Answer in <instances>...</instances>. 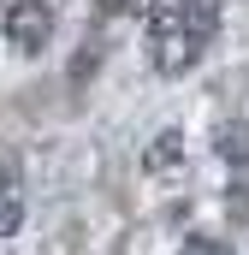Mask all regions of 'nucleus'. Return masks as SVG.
I'll list each match as a JSON object with an SVG mask.
<instances>
[{
  "mask_svg": "<svg viewBox=\"0 0 249 255\" xmlns=\"http://www.w3.org/2000/svg\"><path fill=\"white\" fill-rule=\"evenodd\" d=\"M220 36V0H160L142 18V54L160 77H184Z\"/></svg>",
  "mask_w": 249,
  "mask_h": 255,
  "instance_id": "1",
  "label": "nucleus"
},
{
  "mask_svg": "<svg viewBox=\"0 0 249 255\" xmlns=\"http://www.w3.org/2000/svg\"><path fill=\"white\" fill-rule=\"evenodd\" d=\"M54 24H60L54 0H6V6H0V36H6L18 54H42V48L54 42Z\"/></svg>",
  "mask_w": 249,
  "mask_h": 255,
  "instance_id": "2",
  "label": "nucleus"
},
{
  "mask_svg": "<svg viewBox=\"0 0 249 255\" xmlns=\"http://www.w3.org/2000/svg\"><path fill=\"white\" fill-rule=\"evenodd\" d=\"M214 154L226 166H249V119H220L214 130Z\"/></svg>",
  "mask_w": 249,
  "mask_h": 255,
  "instance_id": "3",
  "label": "nucleus"
},
{
  "mask_svg": "<svg viewBox=\"0 0 249 255\" xmlns=\"http://www.w3.org/2000/svg\"><path fill=\"white\" fill-rule=\"evenodd\" d=\"M178 160H184V130H160V136L148 142V154H142L148 172H166V166H178Z\"/></svg>",
  "mask_w": 249,
  "mask_h": 255,
  "instance_id": "4",
  "label": "nucleus"
},
{
  "mask_svg": "<svg viewBox=\"0 0 249 255\" xmlns=\"http://www.w3.org/2000/svg\"><path fill=\"white\" fill-rule=\"evenodd\" d=\"M178 255H232V244L214 238V232H190L184 244H178Z\"/></svg>",
  "mask_w": 249,
  "mask_h": 255,
  "instance_id": "5",
  "label": "nucleus"
},
{
  "mask_svg": "<svg viewBox=\"0 0 249 255\" xmlns=\"http://www.w3.org/2000/svg\"><path fill=\"white\" fill-rule=\"evenodd\" d=\"M18 226H24V202H18V190L0 184V238H12Z\"/></svg>",
  "mask_w": 249,
  "mask_h": 255,
  "instance_id": "6",
  "label": "nucleus"
},
{
  "mask_svg": "<svg viewBox=\"0 0 249 255\" xmlns=\"http://www.w3.org/2000/svg\"><path fill=\"white\" fill-rule=\"evenodd\" d=\"M154 6H160V0H107V18H136V12L148 18Z\"/></svg>",
  "mask_w": 249,
  "mask_h": 255,
  "instance_id": "7",
  "label": "nucleus"
}]
</instances>
